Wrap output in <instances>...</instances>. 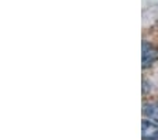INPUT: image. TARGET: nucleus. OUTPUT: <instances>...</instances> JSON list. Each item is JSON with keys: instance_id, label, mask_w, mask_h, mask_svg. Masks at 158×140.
<instances>
[{"instance_id": "obj_3", "label": "nucleus", "mask_w": 158, "mask_h": 140, "mask_svg": "<svg viewBox=\"0 0 158 140\" xmlns=\"http://www.w3.org/2000/svg\"><path fill=\"white\" fill-rule=\"evenodd\" d=\"M143 113H144L148 119H151L158 123V102L145 104L144 106H143Z\"/></svg>"}, {"instance_id": "obj_1", "label": "nucleus", "mask_w": 158, "mask_h": 140, "mask_svg": "<svg viewBox=\"0 0 158 140\" xmlns=\"http://www.w3.org/2000/svg\"><path fill=\"white\" fill-rule=\"evenodd\" d=\"M143 68L151 67L152 64L158 60V47L154 44L148 43V41H143Z\"/></svg>"}, {"instance_id": "obj_2", "label": "nucleus", "mask_w": 158, "mask_h": 140, "mask_svg": "<svg viewBox=\"0 0 158 140\" xmlns=\"http://www.w3.org/2000/svg\"><path fill=\"white\" fill-rule=\"evenodd\" d=\"M141 137H143V140H158V123L157 122L143 119Z\"/></svg>"}]
</instances>
